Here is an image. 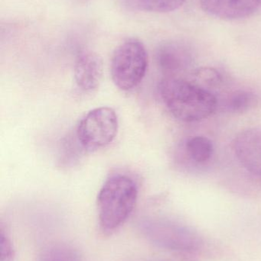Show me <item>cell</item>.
I'll return each instance as SVG.
<instances>
[{"instance_id":"277c9868","label":"cell","mask_w":261,"mask_h":261,"mask_svg":"<svg viewBox=\"0 0 261 261\" xmlns=\"http://www.w3.org/2000/svg\"><path fill=\"white\" fill-rule=\"evenodd\" d=\"M118 125L117 116L113 109L104 107L93 109L78 123L77 140L84 150L95 151L107 147L114 140Z\"/></svg>"},{"instance_id":"8fae6325","label":"cell","mask_w":261,"mask_h":261,"mask_svg":"<svg viewBox=\"0 0 261 261\" xmlns=\"http://www.w3.org/2000/svg\"><path fill=\"white\" fill-rule=\"evenodd\" d=\"M38 261H81L79 254L65 244H55L41 251Z\"/></svg>"},{"instance_id":"4fadbf2b","label":"cell","mask_w":261,"mask_h":261,"mask_svg":"<svg viewBox=\"0 0 261 261\" xmlns=\"http://www.w3.org/2000/svg\"><path fill=\"white\" fill-rule=\"evenodd\" d=\"M193 79L192 82L209 91L210 89L219 87L222 82L220 73L216 69L210 67L197 69L193 73Z\"/></svg>"},{"instance_id":"ba28073f","label":"cell","mask_w":261,"mask_h":261,"mask_svg":"<svg viewBox=\"0 0 261 261\" xmlns=\"http://www.w3.org/2000/svg\"><path fill=\"white\" fill-rule=\"evenodd\" d=\"M192 55L185 44L169 43L162 46L157 53L159 67L169 74L183 71L191 64Z\"/></svg>"},{"instance_id":"30bf717a","label":"cell","mask_w":261,"mask_h":261,"mask_svg":"<svg viewBox=\"0 0 261 261\" xmlns=\"http://www.w3.org/2000/svg\"><path fill=\"white\" fill-rule=\"evenodd\" d=\"M187 153L192 160L199 164L206 162L212 156L213 144L206 137L194 136L185 143Z\"/></svg>"},{"instance_id":"9c48e42d","label":"cell","mask_w":261,"mask_h":261,"mask_svg":"<svg viewBox=\"0 0 261 261\" xmlns=\"http://www.w3.org/2000/svg\"><path fill=\"white\" fill-rule=\"evenodd\" d=\"M125 7L141 12H173L183 6L186 0H121Z\"/></svg>"},{"instance_id":"5bb4252c","label":"cell","mask_w":261,"mask_h":261,"mask_svg":"<svg viewBox=\"0 0 261 261\" xmlns=\"http://www.w3.org/2000/svg\"><path fill=\"white\" fill-rule=\"evenodd\" d=\"M1 260L13 261L14 250L12 242L7 236L5 234L3 228L1 229Z\"/></svg>"},{"instance_id":"6da1fadb","label":"cell","mask_w":261,"mask_h":261,"mask_svg":"<svg viewBox=\"0 0 261 261\" xmlns=\"http://www.w3.org/2000/svg\"><path fill=\"white\" fill-rule=\"evenodd\" d=\"M159 90L169 111L182 122L203 120L211 116L218 107L216 96L192 81L165 78L159 84Z\"/></svg>"},{"instance_id":"52a82bcc","label":"cell","mask_w":261,"mask_h":261,"mask_svg":"<svg viewBox=\"0 0 261 261\" xmlns=\"http://www.w3.org/2000/svg\"><path fill=\"white\" fill-rule=\"evenodd\" d=\"M74 72L78 87L83 91H93L99 87L102 78V59L95 52H81L75 61Z\"/></svg>"},{"instance_id":"7a4b0ae2","label":"cell","mask_w":261,"mask_h":261,"mask_svg":"<svg viewBox=\"0 0 261 261\" xmlns=\"http://www.w3.org/2000/svg\"><path fill=\"white\" fill-rule=\"evenodd\" d=\"M138 197L134 179L125 174H116L104 182L98 196L100 226L105 232L118 229L130 217Z\"/></svg>"},{"instance_id":"5b68a950","label":"cell","mask_w":261,"mask_h":261,"mask_svg":"<svg viewBox=\"0 0 261 261\" xmlns=\"http://www.w3.org/2000/svg\"><path fill=\"white\" fill-rule=\"evenodd\" d=\"M239 162L250 173L261 178V129L249 128L241 132L234 142Z\"/></svg>"},{"instance_id":"3957f363","label":"cell","mask_w":261,"mask_h":261,"mask_svg":"<svg viewBox=\"0 0 261 261\" xmlns=\"http://www.w3.org/2000/svg\"><path fill=\"white\" fill-rule=\"evenodd\" d=\"M148 67L145 46L131 38L118 46L110 64L111 77L115 85L124 91L136 88L144 80Z\"/></svg>"},{"instance_id":"7c38bea8","label":"cell","mask_w":261,"mask_h":261,"mask_svg":"<svg viewBox=\"0 0 261 261\" xmlns=\"http://www.w3.org/2000/svg\"><path fill=\"white\" fill-rule=\"evenodd\" d=\"M257 102L258 98L252 92L239 90L231 95L228 101V107L233 113H245L257 105Z\"/></svg>"},{"instance_id":"8992f818","label":"cell","mask_w":261,"mask_h":261,"mask_svg":"<svg viewBox=\"0 0 261 261\" xmlns=\"http://www.w3.org/2000/svg\"><path fill=\"white\" fill-rule=\"evenodd\" d=\"M199 3L207 13L227 20L251 16L261 6V0H199Z\"/></svg>"}]
</instances>
